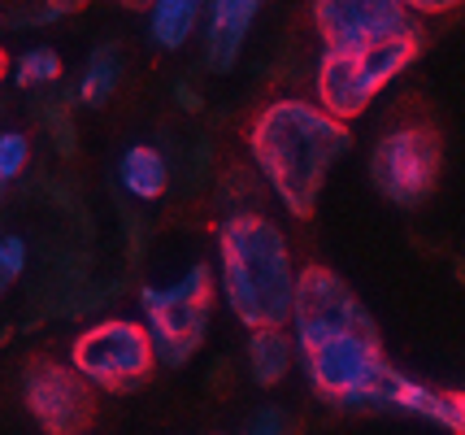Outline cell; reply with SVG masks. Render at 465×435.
Returning <instances> with one entry per match:
<instances>
[{
  "instance_id": "6da1fadb",
  "label": "cell",
  "mask_w": 465,
  "mask_h": 435,
  "mask_svg": "<svg viewBox=\"0 0 465 435\" xmlns=\"http://www.w3.org/2000/svg\"><path fill=\"white\" fill-rule=\"evenodd\" d=\"M292 340L309 388L348 410H391L401 371L383 357L374 318L335 270L304 266L296 279Z\"/></svg>"
},
{
  "instance_id": "7a4b0ae2",
  "label": "cell",
  "mask_w": 465,
  "mask_h": 435,
  "mask_svg": "<svg viewBox=\"0 0 465 435\" xmlns=\"http://www.w3.org/2000/svg\"><path fill=\"white\" fill-rule=\"evenodd\" d=\"M248 148L265 187L283 201L292 218H309L318 209L331 166L352 148L348 123H335L313 101H270L248 131Z\"/></svg>"
},
{
  "instance_id": "3957f363",
  "label": "cell",
  "mask_w": 465,
  "mask_h": 435,
  "mask_svg": "<svg viewBox=\"0 0 465 435\" xmlns=\"http://www.w3.org/2000/svg\"><path fill=\"white\" fill-rule=\"evenodd\" d=\"M223 301L248 331H283L296 305L292 244L265 213H235L218 222Z\"/></svg>"
},
{
  "instance_id": "277c9868",
  "label": "cell",
  "mask_w": 465,
  "mask_h": 435,
  "mask_svg": "<svg viewBox=\"0 0 465 435\" xmlns=\"http://www.w3.org/2000/svg\"><path fill=\"white\" fill-rule=\"evenodd\" d=\"M213 292H218V279H213V266H204V262H196L174 283H143L140 288L143 327L153 335L157 366L179 371L201 352L204 335H209Z\"/></svg>"
},
{
  "instance_id": "5b68a950",
  "label": "cell",
  "mask_w": 465,
  "mask_h": 435,
  "mask_svg": "<svg viewBox=\"0 0 465 435\" xmlns=\"http://www.w3.org/2000/svg\"><path fill=\"white\" fill-rule=\"evenodd\" d=\"M422 35L426 31H413V35H401V40L387 44H370V48H326L322 62H318V74H313L318 104L335 123L357 118L391 79H401L409 65L418 62Z\"/></svg>"
},
{
  "instance_id": "8992f818",
  "label": "cell",
  "mask_w": 465,
  "mask_h": 435,
  "mask_svg": "<svg viewBox=\"0 0 465 435\" xmlns=\"http://www.w3.org/2000/svg\"><path fill=\"white\" fill-rule=\"evenodd\" d=\"M70 366L101 392H135L157 366L153 335L135 318H101L70 344Z\"/></svg>"
},
{
  "instance_id": "52a82bcc",
  "label": "cell",
  "mask_w": 465,
  "mask_h": 435,
  "mask_svg": "<svg viewBox=\"0 0 465 435\" xmlns=\"http://www.w3.org/2000/svg\"><path fill=\"white\" fill-rule=\"evenodd\" d=\"M440 162L444 157L430 126H401L370 148V183L396 209H418L440 183Z\"/></svg>"
},
{
  "instance_id": "ba28073f",
  "label": "cell",
  "mask_w": 465,
  "mask_h": 435,
  "mask_svg": "<svg viewBox=\"0 0 465 435\" xmlns=\"http://www.w3.org/2000/svg\"><path fill=\"white\" fill-rule=\"evenodd\" d=\"M22 400L48 435H83V427L96 414V388L83 383L74 366H61L48 357L22 371Z\"/></svg>"
},
{
  "instance_id": "9c48e42d",
  "label": "cell",
  "mask_w": 465,
  "mask_h": 435,
  "mask_svg": "<svg viewBox=\"0 0 465 435\" xmlns=\"http://www.w3.org/2000/svg\"><path fill=\"white\" fill-rule=\"evenodd\" d=\"M313 26L326 48H370L422 31L418 14L396 0H318L313 5Z\"/></svg>"
},
{
  "instance_id": "30bf717a",
  "label": "cell",
  "mask_w": 465,
  "mask_h": 435,
  "mask_svg": "<svg viewBox=\"0 0 465 435\" xmlns=\"http://www.w3.org/2000/svg\"><path fill=\"white\" fill-rule=\"evenodd\" d=\"M262 14L257 0H213L204 9V26H201V57L209 74H231L240 65L243 40L252 31V22Z\"/></svg>"
},
{
  "instance_id": "8fae6325",
  "label": "cell",
  "mask_w": 465,
  "mask_h": 435,
  "mask_svg": "<svg viewBox=\"0 0 465 435\" xmlns=\"http://www.w3.org/2000/svg\"><path fill=\"white\" fill-rule=\"evenodd\" d=\"M118 183L135 201H157L165 187H170V162H165V153L153 144H131L118 162Z\"/></svg>"
},
{
  "instance_id": "7c38bea8",
  "label": "cell",
  "mask_w": 465,
  "mask_h": 435,
  "mask_svg": "<svg viewBox=\"0 0 465 435\" xmlns=\"http://www.w3.org/2000/svg\"><path fill=\"white\" fill-rule=\"evenodd\" d=\"M296 361V340L287 331H252L248 335V374L257 379V388L283 383L287 371Z\"/></svg>"
},
{
  "instance_id": "4fadbf2b",
  "label": "cell",
  "mask_w": 465,
  "mask_h": 435,
  "mask_svg": "<svg viewBox=\"0 0 465 435\" xmlns=\"http://www.w3.org/2000/svg\"><path fill=\"white\" fill-rule=\"evenodd\" d=\"M196 26H204V9L196 0H162L148 14V35L165 53H179L183 44L196 35Z\"/></svg>"
},
{
  "instance_id": "5bb4252c",
  "label": "cell",
  "mask_w": 465,
  "mask_h": 435,
  "mask_svg": "<svg viewBox=\"0 0 465 435\" xmlns=\"http://www.w3.org/2000/svg\"><path fill=\"white\" fill-rule=\"evenodd\" d=\"M118 84H122L118 44H96V48L87 53V65H83V79H79V87H74V96H79V104H87V109H101V104L118 92Z\"/></svg>"
},
{
  "instance_id": "9a60e30c",
  "label": "cell",
  "mask_w": 465,
  "mask_h": 435,
  "mask_svg": "<svg viewBox=\"0 0 465 435\" xmlns=\"http://www.w3.org/2000/svg\"><path fill=\"white\" fill-rule=\"evenodd\" d=\"M74 92L70 87H53L48 96L40 101V123L48 126V135H53V148H57L61 157H74V123H70V109H74Z\"/></svg>"
},
{
  "instance_id": "2e32d148",
  "label": "cell",
  "mask_w": 465,
  "mask_h": 435,
  "mask_svg": "<svg viewBox=\"0 0 465 435\" xmlns=\"http://www.w3.org/2000/svg\"><path fill=\"white\" fill-rule=\"evenodd\" d=\"M218 205L226 209L223 218H235V213H262V183L252 170H226L223 183H218Z\"/></svg>"
},
{
  "instance_id": "e0dca14e",
  "label": "cell",
  "mask_w": 465,
  "mask_h": 435,
  "mask_svg": "<svg viewBox=\"0 0 465 435\" xmlns=\"http://www.w3.org/2000/svg\"><path fill=\"white\" fill-rule=\"evenodd\" d=\"M61 79V57L57 48H48V44H40V48H26L18 62H14V84L18 87H57Z\"/></svg>"
},
{
  "instance_id": "ac0fdd59",
  "label": "cell",
  "mask_w": 465,
  "mask_h": 435,
  "mask_svg": "<svg viewBox=\"0 0 465 435\" xmlns=\"http://www.w3.org/2000/svg\"><path fill=\"white\" fill-rule=\"evenodd\" d=\"M26 162H31L26 135H22V131H0V192L26 170Z\"/></svg>"
},
{
  "instance_id": "d6986e66",
  "label": "cell",
  "mask_w": 465,
  "mask_h": 435,
  "mask_svg": "<svg viewBox=\"0 0 465 435\" xmlns=\"http://www.w3.org/2000/svg\"><path fill=\"white\" fill-rule=\"evenodd\" d=\"M26 274V240L22 235H5L0 240V296Z\"/></svg>"
},
{
  "instance_id": "ffe728a7",
  "label": "cell",
  "mask_w": 465,
  "mask_h": 435,
  "mask_svg": "<svg viewBox=\"0 0 465 435\" xmlns=\"http://www.w3.org/2000/svg\"><path fill=\"white\" fill-rule=\"evenodd\" d=\"M292 431H296V422H292V414L283 405H262L257 414L243 422L240 435H292Z\"/></svg>"
},
{
  "instance_id": "44dd1931",
  "label": "cell",
  "mask_w": 465,
  "mask_h": 435,
  "mask_svg": "<svg viewBox=\"0 0 465 435\" xmlns=\"http://www.w3.org/2000/svg\"><path fill=\"white\" fill-rule=\"evenodd\" d=\"M79 5L74 0H57V5H31V9H14L9 14V26H53V22L70 18Z\"/></svg>"
},
{
  "instance_id": "7402d4cb",
  "label": "cell",
  "mask_w": 465,
  "mask_h": 435,
  "mask_svg": "<svg viewBox=\"0 0 465 435\" xmlns=\"http://www.w3.org/2000/svg\"><path fill=\"white\" fill-rule=\"evenodd\" d=\"M209 157H213V148H209V140H196V148H192V166H187V192H201L204 179H209Z\"/></svg>"
},
{
  "instance_id": "603a6c76",
  "label": "cell",
  "mask_w": 465,
  "mask_h": 435,
  "mask_svg": "<svg viewBox=\"0 0 465 435\" xmlns=\"http://www.w3.org/2000/svg\"><path fill=\"white\" fill-rule=\"evenodd\" d=\"M122 222H126V252H131V262H140L143 257V222L135 213H122Z\"/></svg>"
},
{
  "instance_id": "cb8c5ba5",
  "label": "cell",
  "mask_w": 465,
  "mask_h": 435,
  "mask_svg": "<svg viewBox=\"0 0 465 435\" xmlns=\"http://www.w3.org/2000/svg\"><path fill=\"white\" fill-rule=\"evenodd\" d=\"M174 101H179V109H187V114H201L204 109V101H201V92H196V87L192 84H174Z\"/></svg>"
},
{
  "instance_id": "d4e9b609",
  "label": "cell",
  "mask_w": 465,
  "mask_h": 435,
  "mask_svg": "<svg viewBox=\"0 0 465 435\" xmlns=\"http://www.w3.org/2000/svg\"><path fill=\"white\" fill-rule=\"evenodd\" d=\"M5 70H9V57H5V53H0V79H5Z\"/></svg>"
},
{
  "instance_id": "484cf974",
  "label": "cell",
  "mask_w": 465,
  "mask_h": 435,
  "mask_svg": "<svg viewBox=\"0 0 465 435\" xmlns=\"http://www.w3.org/2000/svg\"><path fill=\"white\" fill-rule=\"evenodd\" d=\"M457 400H461V414H465V392H457Z\"/></svg>"
}]
</instances>
